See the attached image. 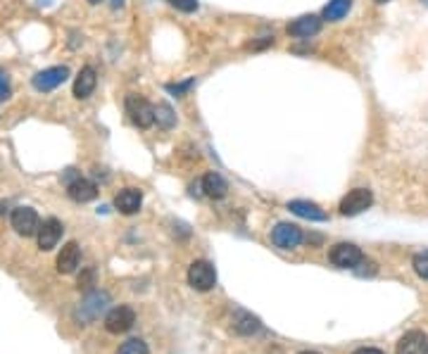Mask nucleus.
<instances>
[{
  "instance_id": "obj_5",
  "label": "nucleus",
  "mask_w": 428,
  "mask_h": 354,
  "mask_svg": "<svg viewBox=\"0 0 428 354\" xmlns=\"http://www.w3.org/2000/svg\"><path fill=\"white\" fill-rule=\"evenodd\" d=\"M331 262L336 264L338 269H354L359 267L361 262H364V255H361V250L357 245L352 243H338L333 250H331Z\"/></svg>"
},
{
  "instance_id": "obj_3",
  "label": "nucleus",
  "mask_w": 428,
  "mask_h": 354,
  "mask_svg": "<svg viewBox=\"0 0 428 354\" xmlns=\"http://www.w3.org/2000/svg\"><path fill=\"white\" fill-rule=\"evenodd\" d=\"M373 202V195L369 188H354L340 200V214L343 217H357V214L366 212Z\"/></svg>"
},
{
  "instance_id": "obj_23",
  "label": "nucleus",
  "mask_w": 428,
  "mask_h": 354,
  "mask_svg": "<svg viewBox=\"0 0 428 354\" xmlns=\"http://www.w3.org/2000/svg\"><path fill=\"white\" fill-rule=\"evenodd\" d=\"M243 316V321L236 323V331L238 333H255L259 328V321L255 319V316H248V314H240Z\"/></svg>"
},
{
  "instance_id": "obj_20",
  "label": "nucleus",
  "mask_w": 428,
  "mask_h": 354,
  "mask_svg": "<svg viewBox=\"0 0 428 354\" xmlns=\"http://www.w3.org/2000/svg\"><path fill=\"white\" fill-rule=\"evenodd\" d=\"M155 122H158L162 129H172V126L177 124V117H174L172 107L167 103H160L155 107Z\"/></svg>"
},
{
  "instance_id": "obj_16",
  "label": "nucleus",
  "mask_w": 428,
  "mask_h": 354,
  "mask_svg": "<svg viewBox=\"0 0 428 354\" xmlns=\"http://www.w3.org/2000/svg\"><path fill=\"white\" fill-rule=\"evenodd\" d=\"M288 209H291L293 214H298V217L310 219V221H326L329 219L326 212L310 200H293V202H288Z\"/></svg>"
},
{
  "instance_id": "obj_21",
  "label": "nucleus",
  "mask_w": 428,
  "mask_h": 354,
  "mask_svg": "<svg viewBox=\"0 0 428 354\" xmlns=\"http://www.w3.org/2000/svg\"><path fill=\"white\" fill-rule=\"evenodd\" d=\"M117 354H148V345L143 343V340H138V338H131V340H126L122 347H119Z\"/></svg>"
},
{
  "instance_id": "obj_10",
  "label": "nucleus",
  "mask_w": 428,
  "mask_h": 354,
  "mask_svg": "<svg viewBox=\"0 0 428 354\" xmlns=\"http://www.w3.org/2000/svg\"><path fill=\"white\" fill-rule=\"evenodd\" d=\"M395 354H428V335L424 331H409L400 338Z\"/></svg>"
},
{
  "instance_id": "obj_9",
  "label": "nucleus",
  "mask_w": 428,
  "mask_h": 354,
  "mask_svg": "<svg viewBox=\"0 0 428 354\" xmlns=\"http://www.w3.org/2000/svg\"><path fill=\"white\" fill-rule=\"evenodd\" d=\"M288 36H293V38H312V36H317L322 31V20H319L317 15H305L300 17V20H295L288 24Z\"/></svg>"
},
{
  "instance_id": "obj_17",
  "label": "nucleus",
  "mask_w": 428,
  "mask_h": 354,
  "mask_svg": "<svg viewBox=\"0 0 428 354\" xmlns=\"http://www.w3.org/2000/svg\"><path fill=\"white\" fill-rule=\"evenodd\" d=\"M79 260H81L79 245H76V243H67L62 250H60V255H57V271L60 274H71L76 267H79Z\"/></svg>"
},
{
  "instance_id": "obj_24",
  "label": "nucleus",
  "mask_w": 428,
  "mask_h": 354,
  "mask_svg": "<svg viewBox=\"0 0 428 354\" xmlns=\"http://www.w3.org/2000/svg\"><path fill=\"white\" fill-rule=\"evenodd\" d=\"M172 8H177L179 12H195L198 10V0H167Z\"/></svg>"
},
{
  "instance_id": "obj_22",
  "label": "nucleus",
  "mask_w": 428,
  "mask_h": 354,
  "mask_svg": "<svg viewBox=\"0 0 428 354\" xmlns=\"http://www.w3.org/2000/svg\"><path fill=\"white\" fill-rule=\"evenodd\" d=\"M414 271L419 274V278L428 281V250L419 252V255H414Z\"/></svg>"
},
{
  "instance_id": "obj_29",
  "label": "nucleus",
  "mask_w": 428,
  "mask_h": 354,
  "mask_svg": "<svg viewBox=\"0 0 428 354\" xmlns=\"http://www.w3.org/2000/svg\"><path fill=\"white\" fill-rule=\"evenodd\" d=\"M90 5H98V3H102V0H88Z\"/></svg>"
},
{
  "instance_id": "obj_30",
  "label": "nucleus",
  "mask_w": 428,
  "mask_h": 354,
  "mask_svg": "<svg viewBox=\"0 0 428 354\" xmlns=\"http://www.w3.org/2000/svg\"><path fill=\"white\" fill-rule=\"evenodd\" d=\"M376 3H378V5H383V3H388V0H376Z\"/></svg>"
},
{
  "instance_id": "obj_11",
  "label": "nucleus",
  "mask_w": 428,
  "mask_h": 354,
  "mask_svg": "<svg viewBox=\"0 0 428 354\" xmlns=\"http://www.w3.org/2000/svg\"><path fill=\"white\" fill-rule=\"evenodd\" d=\"M39 248L41 250H53L55 245L60 243V238H62V224H60L57 219H48L41 224V229H39Z\"/></svg>"
},
{
  "instance_id": "obj_2",
  "label": "nucleus",
  "mask_w": 428,
  "mask_h": 354,
  "mask_svg": "<svg viewBox=\"0 0 428 354\" xmlns=\"http://www.w3.org/2000/svg\"><path fill=\"white\" fill-rule=\"evenodd\" d=\"M188 283H191V288H195V290H200V292L212 290V288L216 285L214 267L209 262H205V260L193 262L191 269H188Z\"/></svg>"
},
{
  "instance_id": "obj_4",
  "label": "nucleus",
  "mask_w": 428,
  "mask_h": 354,
  "mask_svg": "<svg viewBox=\"0 0 428 354\" xmlns=\"http://www.w3.org/2000/svg\"><path fill=\"white\" fill-rule=\"evenodd\" d=\"M12 229H15L24 238L36 236L39 229H41L39 214H36L32 207H17L15 212H12Z\"/></svg>"
},
{
  "instance_id": "obj_26",
  "label": "nucleus",
  "mask_w": 428,
  "mask_h": 354,
  "mask_svg": "<svg viewBox=\"0 0 428 354\" xmlns=\"http://www.w3.org/2000/svg\"><path fill=\"white\" fill-rule=\"evenodd\" d=\"M191 86H193V81H186V83H170V86H167V91H170V93H177V95H184Z\"/></svg>"
},
{
  "instance_id": "obj_28",
  "label": "nucleus",
  "mask_w": 428,
  "mask_h": 354,
  "mask_svg": "<svg viewBox=\"0 0 428 354\" xmlns=\"http://www.w3.org/2000/svg\"><path fill=\"white\" fill-rule=\"evenodd\" d=\"M124 5V0H112V8H122Z\"/></svg>"
},
{
  "instance_id": "obj_15",
  "label": "nucleus",
  "mask_w": 428,
  "mask_h": 354,
  "mask_svg": "<svg viewBox=\"0 0 428 354\" xmlns=\"http://www.w3.org/2000/svg\"><path fill=\"white\" fill-rule=\"evenodd\" d=\"M67 193L74 202H90L95 195H98V188H95V183L88 181V178H74V181L67 185Z\"/></svg>"
},
{
  "instance_id": "obj_31",
  "label": "nucleus",
  "mask_w": 428,
  "mask_h": 354,
  "mask_svg": "<svg viewBox=\"0 0 428 354\" xmlns=\"http://www.w3.org/2000/svg\"><path fill=\"white\" fill-rule=\"evenodd\" d=\"M300 354H319V352H300Z\"/></svg>"
},
{
  "instance_id": "obj_25",
  "label": "nucleus",
  "mask_w": 428,
  "mask_h": 354,
  "mask_svg": "<svg viewBox=\"0 0 428 354\" xmlns=\"http://www.w3.org/2000/svg\"><path fill=\"white\" fill-rule=\"evenodd\" d=\"M10 95H12L10 79H8V74H5V71L0 69V103H5V100H10Z\"/></svg>"
},
{
  "instance_id": "obj_12",
  "label": "nucleus",
  "mask_w": 428,
  "mask_h": 354,
  "mask_svg": "<svg viewBox=\"0 0 428 354\" xmlns=\"http://www.w3.org/2000/svg\"><path fill=\"white\" fill-rule=\"evenodd\" d=\"M141 205H143V195H141V190H136V188H124V190H119L117 197H114V207H117L122 214H136L138 209H141Z\"/></svg>"
},
{
  "instance_id": "obj_19",
  "label": "nucleus",
  "mask_w": 428,
  "mask_h": 354,
  "mask_svg": "<svg viewBox=\"0 0 428 354\" xmlns=\"http://www.w3.org/2000/svg\"><path fill=\"white\" fill-rule=\"evenodd\" d=\"M352 8V0H329V5L324 8V20L329 22H340Z\"/></svg>"
},
{
  "instance_id": "obj_6",
  "label": "nucleus",
  "mask_w": 428,
  "mask_h": 354,
  "mask_svg": "<svg viewBox=\"0 0 428 354\" xmlns=\"http://www.w3.org/2000/svg\"><path fill=\"white\" fill-rule=\"evenodd\" d=\"M271 240H274L276 248L281 250H295L300 243H303V231H300V226L295 224H279L274 231H271Z\"/></svg>"
},
{
  "instance_id": "obj_18",
  "label": "nucleus",
  "mask_w": 428,
  "mask_h": 354,
  "mask_svg": "<svg viewBox=\"0 0 428 354\" xmlns=\"http://www.w3.org/2000/svg\"><path fill=\"white\" fill-rule=\"evenodd\" d=\"M202 190H205V195H207V197L221 200V197H226V193H228V183L224 181V176H221V174L209 171V174H205V178H202Z\"/></svg>"
},
{
  "instance_id": "obj_8",
  "label": "nucleus",
  "mask_w": 428,
  "mask_h": 354,
  "mask_svg": "<svg viewBox=\"0 0 428 354\" xmlns=\"http://www.w3.org/2000/svg\"><path fill=\"white\" fill-rule=\"evenodd\" d=\"M69 76V69L67 67H50V69H43L34 76V88L36 91H55L57 86H62Z\"/></svg>"
},
{
  "instance_id": "obj_13",
  "label": "nucleus",
  "mask_w": 428,
  "mask_h": 354,
  "mask_svg": "<svg viewBox=\"0 0 428 354\" xmlns=\"http://www.w3.org/2000/svg\"><path fill=\"white\" fill-rule=\"evenodd\" d=\"M107 299H110V297H107L105 292H90V295L83 299V304L79 307V319H81V321H93V319H98L100 311L105 309Z\"/></svg>"
},
{
  "instance_id": "obj_27",
  "label": "nucleus",
  "mask_w": 428,
  "mask_h": 354,
  "mask_svg": "<svg viewBox=\"0 0 428 354\" xmlns=\"http://www.w3.org/2000/svg\"><path fill=\"white\" fill-rule=\"evenodd\" d=\"M354 354H385V352L376 350V347H361V350H357Z\"/></svg>"
},
{
  "instance_id": "obj_7",
  "label": "nucleus",
  "mask_w": 428,
  "mask_h": 354,
  "mask_svg": "<svg viewBox=\"0 0 428 354\" xmlns=\"http://www.w3.org/2000/svg\"><path fill=\"white\" fill-rule=\"evenodd\" d=\"M134 323H136V314H134V309L126 307V304H119V307H114L110 314L105 316V328L110 333H126Z\"/></svg>"
},
{
  "instance_id": "obj_14",
  "label": "nucleus",
  "mask_w": 428,
  "mask_h": 354,
  "mask_svg": "<svg viewBox=\"0 0 428 354\" xmlns=\"http://www.w3.org/2000/svg\"><path fill=\"white\" fill-rule=\"evenodd\" d=\"M95 83H98V74H95V69L93 67H83L79 71V76H76V81H74V98L86 100L88 95L95 91Z\"/></svg>"
},
{
  "instance_id": "obj_32",
  "label": "nucleus",
  "mask_w": 428,
  "mask_h": 354,
  "mask_svg": "<svg viewBox=\"0 0 428 354\" xmlns=\"http://www.w3.org/2000/svg\"><path fill=\"white\" fill-rule=\"evenodd\" d=\"M421 3H424V5H428V0H421Z\"/></svg>"
},
{
  "instance_id": "obj_1",
  "label": "nucleus",
  "mask_w": 428,
  "mask_h": 354,
  "mask_svg": "<svg viewBox=\"0 0 428 354\" xmlns=\"http://www.w3.org/2000/svg\"><path fill=\"white\" fill-rule=\"evenodd\" d=\"M126 115L138 129H150L155 124V107L141 95H126Z\"/></svg>"
}]
</instances>
